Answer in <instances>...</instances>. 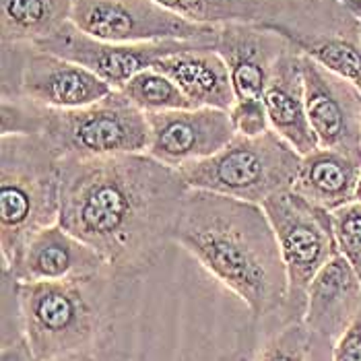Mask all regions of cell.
Listing matches in <instances>:
<instances>
[{
  "instance_id": "16",
  "label": "cell",
  "mask_w": 361,
  "mask_h": 361,
  "mask_svg": "<svg viewBox=\"0 0 361 361\" xmlns=\"http://www.w3.org/2000/svg\"><path fill=\"white\" fill-rule=\"evenodd\" d=\"M361 312V279L353 267L336 254L307 287L304 320L310 329L334 345L351 329Z\"/></svg>"
},
{
  "instance_id": "21",
  "label": "cell",
  "mask_w": 361,
  "mask_h": 361,
  "mask_svg": "<svg viewBox=\"0 0 361 361\" xmlns=\"http://www.w3.org/2000/svg\"><path fill=\"white\" fill-rule=\"evenodd\" d=\"M167 11L202 25L277 21L289 0H155Z\"/></svg>"
},
{
  "instance_id": "10",
  "label": "cell",
  "mask_w": 361,
  "mask_h": 361,
  "mask_svg": "<svg viewBox=\"0 0 361 361\" xmlns=\"http://www.w3.org/2000/svg\"><path fill=\"white\" fill-rule=\"evenodd\" d=\"M217 33V31H215ZM215 33L202 39H164V42H145V44H114L91 37L71 21L64 23L50 37L37 42L35 46L52 54L77 62L97 75L110 85L114 91H120L133 77L153 68L161 58L192 48H213Z\"/></svg>"
},
{
  "instance_id": "14",
  "label": "cell",
  "mask_w": 361,
  "mask_h": 361,
  "mask_svg": "<svg viewBox=\"0 0 361 361\" xmlns=\"http://www.w3.org/2000/svg\"><path fill=\"white\" fill-rule=\"evenodd\" d=\"M111 273L108 262L60 223L39 231L23 256L2 275L15 283H60Z\"/></svg>"
},
{
  "instance_id": "22",
  "label": "cell",
  "mask_w": 361,
  "mask_h": 361,
  "mask_svg": "<svg viewBox=\"0 0 361 361\" xmlns=\"http://www.w3.org/2000/svg\"><path fill=\"white\" fill-rule=\"evenodd\" d=\"M254 361H334V343L304 318H291L260 345Z\"/></svg>"
},
{
  "instance_id": "8",
  "label": "cell",
  "mask_w": 361,
  "mask_h": 361,
  "mask_svg": "<svg viewBox=\"0 0 361 361\" xmlns=\"http://www.w3.org/2000/svg\"><path fill=\"white\" fill-rule=\"evenodd\" d=\"M260 27L361 91V21L341 0H289L277 21Z\"/></svg>"
},
{
  "instance_id": "4",
  "label": "cell",
  "mask_w": 361,
  "mask_h": 361,
  "mask_svg": "<svg viewBox=\"0 0 361 361\" xmlns=\"http://www.w3.org/2000/svg\"><path fill=\"white\" fill-rule=\"evenodd\" d=\"M2 135H39L62 159H93L124 153H147V114L135 108L122 91H111L97 104L58 110L23 97H2Z\"/></svg>"
},
{
  "instance_id": "28",
  "label": "cell",
  "mask_w": 361,
  "mask_h": 361,
  "mask_svg": "<svg viewBox=\"0 0 361 361\" xmlns=\"http://www.w3.org/2000/svg\"><path fill=\"white\" fill-rule=\"evenodd\" d=\"M343 4L361 21V0H343Z\"/></svg>"
},
{
  "instance_id": "29",
  "label": "cell",
  "mask_w": 361,
  "mask_h": 361,
  "mask_svg": "<svg viewBox=\"0 0 361 361\" xmlns=\"http://www.w3.org/2000/svg\"><path fill=\"white\" fill-rule=\"evenodd\" d=\"M58 361H95V355H73V357H64Z\"/></svg>"
},
{
  "instance_id": "32",
  "label": "cell",
  "mask_w": 361,
  "mask_h": 361,
  "mask_svg": "<svg viewBox=\"0 0 361 361\" xmlns=\"http://www.w3.org/2000/svg\"><path fill=\"white\" fill-rule=\"evenodd\" d=\"M341 2H343V0H341Z\"/></svg>"
},
{
  "instance_id": "26",
  "label": "cell",
  "mask_w": 361,
  "mask_h": 361,
  "mask_svg": "<svg viewBox=\"0 0 361 361\" xmlns=\"http://www.w3.org/2000/svg\"><path fill=\"white\" fill-rule=\"evenodd\" d=\"M0 361H39L35 357L23 329L15 331L13 334H2Z\"/></svg>"
},
{
  "instance_id": "27",
  "label": "cell",
  "mask_w": 361,
  "mask_h": 361,
  "mask_svg": "<svg viewBox=\"0 0 361 361\" xmlns=\"http://www.w3.org/2000/svg\"><path fill=\"white\" fill-rule=\"evenodd\" d=\"M334 361H361V312L351 329L334 345Z\"/></svg>"
},
{
  "instance_id": "30",
  "label": "cell",
  "mask_w": 361,
  "mask_h": 361,
  "mask_svg": "<svg viewBox=\"0 0 361 361\" xmlns=\"http://www.w3.org/2000/svg\"><path fill=\"white\" fill-rule=\"evenodd\" d=\"M355 200L361 204V176H360V182H357V190H355Z\"/></svg>"
},
{
  "instance_id": "12",
  "label": "cell",
  "mask_w": 361,
  "mask_h": 361,
  "mask_svg": "<svg viewBox=\"0 0 361 361\" xmlns=\"http://www.w3.org/2000/svg\"><path fill=\"white\" fill-rule=\"evenodd\" d=\"M307 120L318 149L361 161V91L302 54Z\"/></svg>"
},
{
  "instance_id": "6",
  "label": "cell",
  "mask_w": 361,
  "mask_h": 361,
  "mask_svg": "<svg viewBox=\"0 0 361 361\" xmlns=\"http://www.w3.org/2000/svg\"><path fill=\"white\" fill-rule=\"evenodd\" d=\"M302 155L271 128L258 137L235 135L209 159L182 167L192 190L262 204L271 196L291 190Z\"/></svg>"
},
{
  "instance_id": "31",
  "label": "cell",
  "mask_w": 361,
  "mask_h": 361,
  "mask_svg": "<svg viewBox=\"0 0 361 361\" xmlns=\"http://www.w3.org/2000/svg\"><path fill=\"white\" fill-rule=\"evenodd\" d=\"M102 353H104V351H99V353L95 355V361H108V360H104V355H102Z\"/></svg>"
},
{
  "instance_id": "2",
  "label": "cell",
  "mask_w": 361,
  "mask_h": 361,
  "mask_svg": "<svg viewBox=\"0 0 361 361\" xmlns=\"http://www.w3.org/2000/svg\"><path fill=\"white\" fill-rule=\"evenodd\" d=\"M173 244L235 293L256 320L275 316L287 304V271L260 204L190 188Z\"/></svg>"
},
{
  "instance_id": "24",
  "label": "cell",
  "mask_w": 361,
  "mask_h": 361,
  "mask_svg": "<svg viewBox=\"0 0 361 361\" xmlns=\"http://www.w3.org/2000/svg\"><path fill=\"white\" fill-rule=\"evenodd\" d=\"M333 231L336 250L361 279V204L357 200L333 211Z\"/></svg>"
},
{
  "instance_id": "25",
  "label": "cell",
  "mask_w": 361,
  "mask_h": 361,
  "mask_svg": "<svg viewBox=\"0 0 361 361\" xmlns=\"http://www.w3.org/2000/svg\"><path fill=\"white\" fill-rule=\"evenodd\" d=\"M231 124L235 128V135L244 137H258L267 130H271L269 111L262 97H250V99H235L229 110Z\"/></svg>"
},
{
  "instance_id": "15",
  "label": "cell",
  "mask_w": 361,
  "mask_h": 361,
  "mask_svg": "<svg viewBox=\"0 0 361 361\" xmlns=\"http://www.w3.org/2000/svg\"><path fill=\"white\" fill-rule=\"evenodd\" d=\"M287 48L291 44L283 35L256 23H225L215 33V52L227 64L235 99L262 97Z\"/></svg>"
},
{
  "instance_id": "7",
  "label": "cell",
  "mask_w": 361,
  "mask_h": 361,
  "mask_svg": "<svg viewBox=\"0 0 361 361\" xmlns=\"http://www.w3.org/2000/svg\"><path fill=\"white\" fill-rule=\"evenodd\" d=\"M277 235L281 258L287 271L289 295L279 312L285 318H304L307 287L338 254L333 231V213L306 200L293 190H283L260 204Z\"/></svg>"
},
{
  "instance_id": "9",
  "label": "cell",
  "mask_w": 361,
  "mask_h": 361,
  "mask_svg": "<svg viewBox=\"0 0 361 361\" xmlns=\"http://www.w3.org/2000/svg\"><path fill=\"white\" fill-rule=\"evenodd\" d=\"M111 89L97 75L35 44L2 46V97H23L33 104L75 110L102 102Z\"/></svg>"
},
{
  "instance_id": "1",
  "label": "cell",
  "mask_w": 361,
  "mask_h": 361,
  "mask_svg": "<svg viewBox=\"0 0 361 361\" xmlns=\"http://www.w3.org/2000/svg\"><path fill=\"white\" fill-rule=\"evenodd\" d=\"M190 186L149 153L62 159L60 225L89 244L120 279L153 269L173 244Z\"/></svg>"
},
{
  "instance_id": "11",
  "label": "cell",
  "mask_w": 361,
  "mask_h": 361,
  "mask_svg": "<svg viewBox=\"0 0 361 361\" xmlns=\"http://www.w3.org/2000/svg\"><path fill=\"white\" fill-rule=\"evenodd\" d=\"M71 23L114 44L211 37L217 25L184 19L155 0H75Z\"/></svg>"
},
{
  "instance_id": "5",
  "label": "cell",
  "mask_w": 361,
  "mask_h": 361,
  "mask_svg": "<svg viewBox=\"0 0 361 361\" xmlns=\"http://www.w3.org/2000/svg\"><path fill=\"white\" fill-rule=\"evenodd\" d=\"M62 157L39 135L0 137V252L2 271L29 242L60 221Z\"/></svg>"
},
{
  "instance_id": "23",
  "label": "cell",
  "mask_w": 361,
  "mask_h": 361,
  "mask_svg": "<svg viewBox=\"0 0 361 361\" xmlns=\"http://www.w3.org/2000/svg\"><path fill=\"white\" fill-rule=\"evenodd\" d=\"M120 91L142 114H161V111L192 108V104L186 99L180 87L157 68H147L139 73Z\"/></svg>"
},
{
  "instance_id": "17",
  "label": "cell",
  "mask_w": 361,
  "mask_h": 361,
  "mask_svg": "<svg viewBox=\"0 0 361 361\" xmlns=\"http://www.w3.org/2000/svg\"><path fill=\"white\" fill-rule=\"evenodd\" d=\"M262 99L271 128L281 139L287 140L302 157L318 149L307 120L302 52L298 48H287L279 58Z\"/></svg>"
},
{
  "instance_id": "19",
  "label": "cell",
  "mask_w": 361,
  "mask_h": 361,
  "mask_svg": "<svg viewBox=\"0 0 361 361\" xmlns=\"http://www.w3.org/2000/svg\"><path fill=\"white\" fill-rule=\"evenodd\" d=\"M360 176L361 161L336 151L316 149L302 157L291 190L333 213L355 202Z\"/></svg>"
},
{
  "instance_id": "13",
  "label": "cell",
  "mask_w": 361,
  "mask_h": 361,
  "mask_svg": "<svg viewBox=\"0 0 361 361\" xmlns=\"http://www.w3.org/2000/svg\"><path fill=\"white\" fill-rule=\"evenodd\" d=\"M147 153L173 169L213 157L235 137L229 111L215 108L147 114Z\"/></svg>"
},
{
  "instance_id": "20",
  "label": "cell",
  "mask_w": 361,
  "mask_h": 361,
  "mask_svg": "<svg viewBox=\"0 0 361 361\" xmlns=\"http://www.w3.org/2000/svg\"><path fill=\"white\" fill-rule=\"evenodd\" d=\"M75 0H0L2 46L37 44L71 21Z\"/></svg>"
},
{
  "instance_id": "18",
  "label": "cell",
  "mask_w": 361,
  "mask_h": 361,
  "mask_svg": "<svg viewBox=\"0 0 361 361\" xmlns=\"http://www.w3.org/2000/svg\"><path fill=\"white\" fill-rule=\"evenodd\" d=\"M153 68L178 85L192 108L229 111L235 102L227 64L213 48H192L166 56L157 60Z\"/></svg>"
},
{
  "instance_id": "3",
  "label": "cell",
  "mask_w": 361,
  "mask_h": 361,
  "mask_svg": "<svg viewBox=\"0 0 361 361\" xmlns=\"http://www.w3.org/2000/svg\"><path fill=\"white\" fill-rule=\"evenodd\" d=\"M118 281L114 273L60 283L13 281L21 326L35 357L58 361L104 351L111 333Z\"/></svg>"
}]
</instances>
